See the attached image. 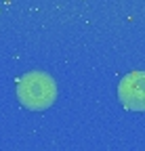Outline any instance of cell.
<instances>
[{"mask_svg": "<svg viewBox=\"0 0 145 151\" xmlns=\"http://www.w3.org/2000/svg\"><path fill=\"white\" fill-rule=\"evenodd\" d=\"M55 94H57V88H55L53 78L40 71L25 73L17 84V97L27 109L40 111V109L50 107L53 101H55Z\"/></svg>", "mask_w": 145, "mask_h": 151, "instance_id": "obj_1", "label": "cell"}, {"mask_svg": "<svg viewBox=\"0 0 145 151\" xmlns=\"http://www.w3.org/2000/svg\"><path fill=\"white\" fill-rule=\"evenodd\" d=\"M118 94L126 109L145 111V73L133 71L128 76H124V80L120 82V88H118Z\"/></svg>", "mask_w": 145, "mask_h": 151, "instance_id": "obj_2", "label": "cell"}]
</instances>
